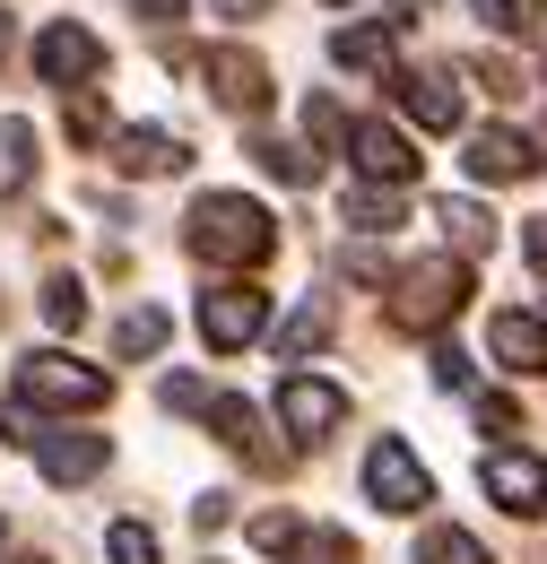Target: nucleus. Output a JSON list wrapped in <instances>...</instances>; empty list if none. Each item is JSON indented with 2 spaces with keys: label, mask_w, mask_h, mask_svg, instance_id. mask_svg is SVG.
<instances>
[{
  "label": "nucleus",
  "mask_w": 547,
  "mask_h": 564,
  "mask_svg": "<svg viewBox=\"0 0 547 564\" xmlns=\"http://www.w3.org/2000/svg\"><path fill=\"white\" fill-rule=\"evenodd\" d=\"M192 252L201 261H217V270H261L278 252V226L261 200H244V192H208V200H192Z\"/></svg>",
  "instance_id": "1"
},
{
  "label": "nucleus",
  "mask_w": 547,
  "mask_h": 564,
  "mask_svg": "<svg viewBox=\"0 0 547 564\" xmlns=\"http://www.w3.org/2000/svg\"><path fill=\"white\" fill-rule=\"evenodd\" d=\"M18 400H26V409H105V400H114V382H105L96 365H78V356L44 348V356H26V365H18Z\"/></svg>",
  "instance_id": "2"
},
{
  "label": "nucleus",
  "mask_w": 547,
  "mask_h": 564,
  "mask_svg": "<svg viewBox=\"0 0 547 564\" xmlns=\"http://www.w3.org/2000/svg\"><path fill=\"white\" fill-rule=\"evenodd\" d=\"M461 304H470V261H417L400 270V295H392L400 330H443Z\"/></svg>",
  "instance_id": "3"
},
{
  "label": "nucleus",
  "mask_w": 547,
  "mask_h": 564,
  "mask_svg": "<svg viewBox=\"0 0 547 564\" xmlns=\"http://www.w3.org/2000/svg\"><path fill=\"white\" fill-rule=\"evenodd\" d=\"M365 495H374L383 512H417V503H435V478L417 469V452L400 434H383V443L365 452Z\"/></svg>",
  "instance_id": "4"
},
{
  "label": "nucleus",
  "mask_w": 547,
  "mask_h": 564,
  "mask_svg": "<svg viewBox=\"0 0 547 564\" xmlns=\"http://www.w3.org/2000/svg\"><path fill=\"white\" fill-rule=\"evenodd\" d=\"M270 322V295L261 286H208L201 295V339L208 348H253Z\"/></svg>",
  "instance_id": "5"
},
{
  "label": "nucleus",
  "mask_w": 547,
  "mask_h": 564,
  "mask_svg": "<svg viewBox=\"0 0 547 564\" xmlns=\"http://www.w3.org/2000/svg\"><path fill=\"white\" fill-rule=\"evenodd\" d=\"M479 478H486V495H495L513 521H539L547 512V460L539 452H486Z\"/></svg>",
  "instance_id": "6"
},
{
  "label": "nucleus",
  "mask_w": 547,
  "mask_h": 564,
  "mask_svg": "<svg viewBox=\"0 0 547 564\" xmlns=\"http://www.w3.org/2000/svg\"><path fill=\"white\" fill-rule=\"evenodd\" d=\"M340 417H347V391H340V382H322V373H287V382H278V425H287V434L322 443Z\"/></svg>",
  "instance_id": "7"
},
{
  "label": "nucleus",
  "mask_w": 547,
  "mask_h": 564,
  "mask_svg": "<svg viewBox=\"0 0 547 564\" xmlns=\"http://www.w3.org/2000/svg\"><path fill=\"white\" fill-rule=\"evenodd\" d=\"M35 70L69 96V87H87V78L105 70V44H96L78 18H53V26H44V44H35Z\"/></svg>",
  "instance_id": "8"
},
{
  "label": "nucleus",
  "mask_w": 547,
  "mask_h": 564,
  "mask_svg": "<svg viewBox=\"0 0 547 564\" xmlns=\"http://www.w3.org/2000/svg\"><path fill=\"white\" fill-rule=\"evenodd\" d=\"M347 156H356V174H365V183H392V192L417 174V148L400 140L392 122H347Z\"/></svg>",
  "instance_id": "9"
},
{
  "label": "nucleus",
  "mask_w": 547,
  "mask_h": 564,
  "mask_svg": "<svg viewBox=\"0 0 547 564\" xmlns=\"http://www.w3.org/2000/svg\"><path fill=\"white\" fill-rule=\"evenodd\" d=\"M201 78H208V96H217L226 113H253V105L270 96V70H261L244 44H217V53H201Z\"/></svg>",
  "instance_id": "10"
},
{
  "label": "nucleus",
  "mask_w": 547,
  "mask_h": 564,
  "mask_svg": "<svg viewBox=\"0 0 547 564\" xmlns=\"http://www.w3.org/2000/svg\"><path fill=\"white\" fill-rule=\"evenodd\" d=\"M479 183H522V174H539V148L522 140V131H470V156H461Z\"/></svg>",
  "instance_id": "11"
},
{
  "label": "nucleus",
  "mask_w": 547,
  "mask_h": 564,
  "mask_svg": "<svg viewBox=\"0 0 547 564\" xmlns=\"http://www.w3.org/2000/svg\"><path fill=\"white\" fill-rule=\"evenodd\" d=\"M392 96H400V113H409L417 131H461V87H443V78H417V70H400V78H392Z\"/></svg>",
  "instance_id": "12"
},
{
  "label": "nucleus",
  "mask_w": 547,
  "mask_h": 564,
  "mask_svg": "<svg viewBox=\"0 0 547 564\" xmlns=\"http://www.w3.org/2000/svg\"><path fill=\"white\" fill-rule=\"evenodd\" d=\"M486 348L504 356L513 373H547V322L539 313H495L486 322Z\"/></svg>",
  "instance_id": "13"
},
{
  "label": "nucleus",
  "mask_w": 547,
  "mask_h": 564,
  "mask_svg": "<svg viewBox=\"0 0 547 564\" xmlns=\"http://www.w3.org/2000/svg\"><path fill=\"white\" fill-rule=\"evenodd\" d=\"M35 460H44V478H53V487H78V478H96V469H105V434H44V443H35Z\"/></svg>",
  "instance_id": "14"
},
{
  "label": "nucleus",
  "mask_w": 547,
  "mask_h": 564,
  "mask_svg": "<svg viewBox=\"0 0 547 564\" xmlns=\"http://www.w3.org/2000/svg\"><path fill=\"white\" fill-rule=\"evenodd\" d=\"M331 62H340V70L383 78V87L400 78V62H392V26H340V35H331Z\"/></svg>",
  "instance_id": "15"
},
{
  "label": "nucleus",
  "mask_w": 547,
  "mask_h": 564,
  "mask_svg": "<svg viewBox=\"0 0 547 564\" xmlns=\"http://www.w3.org/2000/svg\"><path fill=\"white\" fill-rule=\"evenodd\" d=\"M183 156L192 148L174 140V131H114V165L122 174H183Z\"/></svg>",
  "instance_id": "16"
},
{
  "label": "nucleus",
  "mask_w": 547,
  "mask_h": 564,
  "mask_svg": "<svg viewBox=\"0 0 547 564\" xmlns=\"http://www.w3.org/2000/svg\"><path fill=\"white\" fill-rule=\"evenodd\" d=\"M322 339H331V304H322V295H304V304H296V313L278 322V356L296 365V356H313Z\"/></svg>",
  "instance_id": "17"
},
{
  "label": "nucleus",
  "mask_w": 547,
  "mask_h": 564,
  "mask_svg": "<svg viewBox=\"0 0 547 564\" xmlns=\"http://www.w3.org/2000/svg\"><path fill=\"white\" fill-rule=\"evenodd\" d=\"M26 174H35V131H26L18 113H0V200L26 192Z\"/></svg>",
  "instance_id": "18"
},
{
  "label": "nucleus",
  "mask_w": 547,
  "mask_h": 564,
  "mask_svg": "<svg viewBox=\"0 0 547 564\" xmlns=\"http://www.w3.org/2000/svg\"><path fill=\"white\" fill-rule=\"evenodd\" d=\"M208 417H217V443H235L244 460H270V443H261V409H244V400H208Z\"/></svg>",
  "instance_id": "19"
},
{
  "label": "nucleus",
  "mask_w": 547,
  "mask_h": 564,
  "mask_svg": "<svg viewBox=\"0 0 547 564\" xmlns=\"http://www.w3.org/2000/svg\"><path fill=\"white\" fill-rule=\"evenodd\" d=\"M435 226H452L461 252H495V217H486L479 200H435Z\"/></svg>",
  "instance_id": "20"
},
{
  "label": "nucleus",
  "mask_w": 547,
  "mask_h": 564,
  "mask_svg": "<svg viewBox=\"0 0 547 564\" xmlns=\"http://www.w3.org/2000/svg\"><path fill=\"white\" fill-rule=\"evenodd\" d=\"M347 226H365V235H392V226H400V192H392V183H365V192H347Z\"/></svg>",
  "instance_id": "21"
},
{
  "label": "nucleus",
  "mask_w": 547,
  "mask_h": 564,
  "mask_svg": "<svg viewBox=\"0 0 547 564\" xmlns=\"http://www.w3.org/2000/svg\"><path fill=\"white\" fill-rule=\"evenodd\" d=\"M253 156L270 165L278 183H313V174H322V156H313V148H296V140H270V131L253 140Z\"/></svg>",
  "instance_id": "22"
},
{
  "label": "nucleus",
  "mask_w": 547,
  "mask_h": 564,
  "mask_svg": "<svg viewBox=\"0 0 547 564\" xmlns=\"http://www.w3.org/2000/svg\"><path fill=\"white\" fill-rule=\"evenodd\" d=\"M114 348H122V356H157V348H165V313H157V304H131L122 330H114Z\"/></svg>",
  "instance_id": "23"
},
{
  "label": "nucleus",
  "mask_w": 547,
  "mask_h": 564,
  "mask_svg": "<svg viewBox=\"0 0 547 564\" xmlns=\"http://www.w3.org/2000/svg\"><path fill=\"white\" fill-rule=\"evenodd\" d=\"M417 564H495V556H486L470 530H426V539H417Z\"/></svg>",
  "instance_id": "24"
},
{
  "label": "nucleus",
  "mask_w": 547,
  "mask_h": 564,
  "mask_svg": "<svg viewBox=\"0 0 547 564\" xmlns=\"http://www.w3.org/2000/svg\"><path fill=\"white\" fill-rule=\"evenodd\" d=\"M278 556H287V564H356V547H347L340 530H296Z\"/></svg>",
  "instance_id": "25"
},
{
  "label": "nucleus",
  "mask_w": 547,
  "mask_h": 564,
  "mask_svg": "<svg viewBox=\"0 0 547 564\" xmlns=\"http://www.w3.org/2000/svg\"><path fill=\"white\" fill-rule=\"evenodd\" d=\"M44 322H53V330H78V322H87V286L53 279V286H44Z\"/></svg>",
  "instance_id": "26"
},
{
  "label": "nucleus",
  "mask_w": 547,
  "mask_h": 564,
  "mask_svg": "<svg viewBox=\"0 0 547 564\" xmlns=\"http://www.w3.org/2000/svg\"><path fill=\"white\" fill-rule=\"evenodd\" d=\"M105 556H114V564H157V530H139V521H114V530H105Z\"/></svg>",
  "instance_id": "27"
},
{
  "label": "nucleus",
  "mask_w": 547,
  "mask_h": 564,
  "mask_svg": "<svg viewBox=\"0 0 547 564\" xmlns=\"http://www.w3.org/2000/svg\"><path fill=\"white\" fill-rule=\"evenodd\" d=\"M479 18L495 35H530V18H539V0H479Z\"/></svg>",
  "instance_id": "28"
},
{
  "label": "nucleus",
  "mask_w": 547,
  "mask_h": 564,
  "mask_svg": "<svg viewBox=\"0 0 547 564\" xmlns=\"http://www.w3.org/2000/svg\"><path fill=\"white\" fill-rule=\"evenodd\" d=\"M304 131H313L322 148H340V140H347V113L331 105V96H313V105H304Z\"/></svg>",
  "instance_id": "29"
},
{
  "label": "nucleus",
  "mask_w": 547,
  "mask_h": 564,
  "mask_svg": "<svg viewBox=\"0 0 547 564\" xmlns=\"http://www.w3.org/2000/svg\"><path fill=\"white\" fill-rule=\"evenodd\" d=\"M435 382H443V391H461V382H470V356L452 348V339H443V348H435Z\"/></svg>",
  "instance_id": "30"
},
{
  "label": "nucleus",
  "mask_w": 547,
  "mask_h": 564,
  "mask_svg": "<svg viewBox=\"0 0 547 564\" xmlns=\"http://www.w3.org/2000/svg\"><path fill=\"white\" fill-rule=\"evenodd\" d=\"M479 425H495V434H513V425H522V409H513L504 391H486V400H479Z\"/></svg>",
  "instance_id": "31"
},
{
  "label": "nucleus",
  "mask_w": 547,
  "mask_h": 564,
  "mask_svg": "<svg viewBox=\"0 0 547 564\" xmlns=\"http://www.w3.org/2000/svg\"><path fill=\"white\" fill-rule=\"evenodd\" d=\"M139 18H148V26H174V18H183V0H131Z\"/></svg>",
  "instance_id": "32"
},
{
  "label": "nucleus",
  "mask_w": 547,
  "mask_h": 564,
  "mask_svg": "<svg viewBox=\"0 0 547 564\" xmlns=\"http://www.w3.org/2000/svg\"><path fill=\"white\" fill-rule=\"evenodd\" d=\"M208 9H217V18H261L270 0H208Z\"/></svg>",
  "instance_id": "33"
},
{
  "label": "nucleus",
  "mask_w": 547,
  "mask_h": 564,
  "mask_svg": "<svg viewBox=\"0 0 547 564\" xmlns=\"http://www.w3.org/2000/svg\"><path fill=\"white\" fill-rule=\"evenodd\" d=\"M522 243H530V261H539V270H547V217H539V226H530V235H522Z\"/></svg>",
  "instance_id": "34"
},
{
  "label": "nucleus",
  "mask_w": 547,
  "mask_h": 564,
  "mask_svg": "<svg viewBox=\"0 0 547 564\" xmlns=\"http://www.w3.org/2000/svg\"><path fill=\"white\" fill-rule=\"evenodd\" d=\"M0 62H9V9H0Z\"/></svg>",
  "instance_id": "35"
},
{
  "label": "nucleus",
  "mask_w": 547,
  "mask_h": 564,
  "mask_svg": "<svg viewBox=\"0 0 547 564\" xmlns=\"http://www.w3.org/2000/svg\"><path fill=\"white\" fill-rule=\"evenodd\" d=\"M9 564H44V556H9Z\"/></svg>",
  "instance_id": "36"
},
{
  "label": "nucleus",
  "mask_w": 547,
  "mask_h": 564,
  "mask_svg": "<svg viewBox=\"0 0 547 564\" xmlns=\"http://www.w3.org/2000/svg\"><path fill=\"white\" fill-rule=\"evenodd\" d=\"M539 322H547V313H539Z\"/></svg>",
  "instance_id": "37"
}]
</instances>
